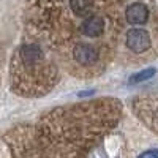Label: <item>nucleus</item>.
<instances>
[{
    "instance_id": "5",
    "label": "nucleus",
    "mask_w": 158,
    "mask_h": 158,
    "mask_svg": "<svg viewBox=\"0 0 158 158\" xmlns=\"http://www.w3.org/2000/svg\"><path fill=\"white\" fill-rule=\"evenodd\" d=\"M155 73H156V70H155L153 67L146 68V70H142V71H139V73H136V74L131 76V77H130V84H139V82H144V81H147V79L153 77Z\"/></svg>"
},
{
    "instance_id": "7",
    "label": "nucleus",
    "mask_w": 158,
    "mask_h": 158,
    "mask_svg": "<svg viewBox=\"0 0 158 158\" xmlns=\"http://www.w3.org/2000/svg\"><path fill=\"white\" fill-rule=\"evenodd\" d=\"M138 158H158V149H153V150H147L141 153Z\"/></svg>"
},
{
    "instance_id": "4",
    "label": "nucleus",
    "mask_w": 158,
    "mask_h": 158,
    "mask_svg": "<svg viewBox=\"0 0 158 158\" xmlns=\"http://www.w3.org/2000/svg\"><path fill=\"white\" fill-rule=\"evenodd\" d=\"M125 19L131 25L146 24L149 19V6L142 2H135V3L128 5L125 10Z\"/></svg>"
},
{
    "instance_id": "2",
    "label": "nucleus",
    "mask_w": 158,
    "mask_h": 158,
    "mask_svg": "<svg viewBox=\"0 0 158 158\" xmlns=\"http://www.w3.org/2000/svg\"><path fill=\"white\" fill-rule=\"evenodd\" d=\"M71 59L74 65H81V67H85V68H94L100 62V49L95 44L85 43V41L74 43V46L71 48Z\"/></svg>"
},
{
    "instance_id": "1",
    "label": "nucleus",
    "mask_w": 158,
    "mask_h": 158,
    "mask_svg": "<svg viewBox=\"0 0 158 158\" xmlns=\"http://www.w3.org/2000/svg\"><path fill=\"white\" fill-rule=\"evenodd\" d=\"M109 29V18L103 13H92L85 16L79 25V32L89 40H101Z\"/></svg>"
},
{
    "instance_id": "3",
    "label": "nucleus",
    "mask_w": 158,
    "mask_h": 158,
    "mask_svg": "<svg viewBox=\"0 0 158 158\" xmlns=\"http://www.w3.org/2000/svg\"><path fill=\"white\" fill-rule=\"evenodd\" d=\"M125 44L135 54L147 52V49L150 48V35L144 29H131L125 35Z\"/></svg>"
},
{
    "instance_id": "6",
    "label": "nucleus",
    "mask_w": 158,
    "mask_h": 158,
    "mask_svg": "<svg viewBox=\"0 0 158 158\" xmlns=\"http://www.w3.org/2000/svg\"><path fill=\"white\" fill-rule=\"evenodd\" d=\"M150 114H152V118H153V125H155V130H158V103H155V106L152 108Z\"/></svg>"
}]
</instances>
